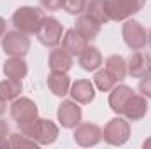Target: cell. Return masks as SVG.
I'll list each match as a JSON object with an SVG mask.
<instances>
[{
  "label": "cell",
  "instance_id": "obj_1",
  "mask_svg": "<svg viewBox=\"0 0 151 149\" xmlns=\"http://www.w3.org/2000/svg\"><path fill=\"white\" fill-rule=\"evenodd\" d=\"M44 18L46 16H44L42 9L32 7V5H21L12 14V25H14L16 30L23 32L27 35H32V34H37Z\"/></svg>",
  "mask_w": 151,
  "mask_h": 149
},
{
  "label": "cell",
  "instance_id": "obj_2",
  "mask_svg": "<svg viewBox=\"0 0 151 149\" xmlns=\"http://www.w3.org/2000/svg\"><path fill=\"white\" fill-rule=\"evenodd\" d=\"M9 111H11V117L16 121L19 130L28 128L30 125L35 123V119L39 117L37 104L34 100L27 98V97H18L16 100H12Z\"/></svg>",
  "mask_w": 151,
  "mask_h": 149
},
{
  "label": "cell",
  "instance_id": "obj_3",
  "mask_svg": "<svg viewBox=\"0 0 151 149\" xmlns=\"http://www.w3.org/2000/svg\"><path fill=\"white\" fill-rule=\"evenodd\" d=\"M19 132L25 133V135H28V137H32L39 146H49V144H53L58 139V133H60L58 125L55 121L44 119V117H37L34 125H30L28 128L19 130Z\"/></svg>",
  "mask_w": 151,
  "mask_h": 149
},
{
  "label": "cell",
  "instance_id": "obj_4",
  "mask_svg": "<svg viewBox=\"0 0 151 149\" xmlns=\"http://www.w3.org/2000/svg\"><path fill=\"white\" fill-rule=\"evenodd\" d=\"M104 2L109 21H125L134 14H137L146 4V0H104Z\"/></svg>",
  "mask_w": 151,
  "mask_h": 149
},
{
  "label": "cell",
  "instance_id": "obj_5",
  "mask_svg": "<svg viewBox=\"0 0 151 149\" xmlns=\"http://www.w3.org/2000/svg\"><path fill=\"white\" fill-rule=\"evenodd\" d=\"M102 139L109 144V146H123L128 139H130V125L128 119L121 117L119 114L109 119L107 125L102 130Z\"/></svg>",
  "mask_w": 151,
  "mask_h": 149
},
{
  "label": "cell",
  "instance_id": "obj_6",
  "mask_svg": "<svg viewBox=\"0 0 151 149\" xmlns=\"http://www.w3.org/2000/svg\"><path fill=\"white\" fill-rule=\"evenodd\" d=\"M37 40L46 46V47H56L60 42H62V37H63V27L62 23L53 18V16H46L40 23L37 30Z\"/></svg>",
  "mask_w": 151,
  "mask_h": 149
},
{
  "label": "cell",
  "instance_id": "obj_7",
  "mask_svg": "<svg viewBox=\"0 0 151 149\" xmlns=\"http://www.w3.org/2000/svg\"><path fill=\"white\" fill-rule=\"evenodd\" d=\"M121 35L125 44L132 49V51H139V49H144L146 44H148V34L144 30V27L137 21V19H125L123 27H121Z\"/></svg>",
  "mask_w": 151,
  "mask_h": 149
},
{
  "label": "cell",
  "instance_id": "obj_8",
  "mask_svg": "<svg viewBox=\"0 0 151 149\" xmlns=\"http://www.w3.org/2000/svg\"><path fill=\"white\" fill-rule=\"evenodd\" d=\"M2 49L7 56H21L25 58L30 51V37L19 30L5 32L2 37Z\"/></svg>",
  "mask_w": 151,
  "mask_h": 149
},
{
  "label": "cell",
  "instance_id": "obj_9",
  "mask_svg": "<svg viewBox=\"0 0 151 149\" xmlns=\"http://www.w3.org/2000/svg\"><path fill=\"white\" fill-rule=\"evenodd\" d=\"M74 140L83 148L97 146L102 140V128L95 123H79L74 128Z\"/></svg>",
  "mask_w": 151,
  "mask_h": 149
},
{
  "label": "cell",
  "instance_id": "obj_10",
  "mask_svg": "<svg viewBox=\"0 0 151 149\" xmlns=\"http://www.w3.org/2000/svg\"><path fill=\"white\" fill-rule=\"evenodd\" d=\"M56 117H58V123L63 128H76L81 123L83 111H81V107L76 100H63L58 105Z\"/></svg>",
  "mask_w": 151,
  "mask_h": 149
},
{
  "label": "cell",
  "instance_id": "obj_11",
  "mask_svg": "<svg viewBox=\"0 0 151 149\" xmlns=\"http://www.w3.org/2000/svg\"><path fill=\"white\" fill-rule=\"evenodd\" d=\"M127 69H128V74L135 79L151 74V56L142 49L134 51L127 60Z\"/></svg>",
  "mask_w": 151,
  "mask_h": 149
},
{
  "label": "cell",
  "instance_id": "obj_12",
  "mask_svg": "<svg viewBox=\"0 0 151 149\" xmlns=\"http://www.w3.org/2000/svg\"><path fill=\"white\" fill-rule=\"evenodd\" d=\"M49 70L51 72H69L74 65V56L65 51L63 47H53V51L49 53V60H47Z\"/></svg>",
  "mask_w": 151,
  "mask_h": 149
},
{
  "label": "cell",
  "instance_id": "obj_13",
  "mask_svg": "<svg viewBox=\"0 0 151 149\" xmlns=\"http://www.w3.org/2000/svg\"><path fill=\"white\" fill-rule=\"evenodd\" d=\"M135 91L127 86V84H116L113 90H111V95H109V107L114 114H123L125 105L128 104V100L132 98Z\"/></svg>",
  "mask_w": 151,
  "mask_h": 149
},
{
  "label": "cell",
  "instance_id": "obj_14",
  "mask_svg": "<svg viewBox=\"0 0 151 149\" xmlns=\"http://www.w3.org/2000/svg\"><path fill=\"white\" fill-rule=\"evenodd\" d=\"M69 95L72 97L77 104H90L95 98V84L88 79H77L74 84H70V91Z\"/></svg>",
  "mask_w": 151,
  "mask_h": 149
},
{
  "label": "cell",
  "instance_id": "obj_15",
  "mask_svg": "<svg viewBox=\"0 0 151 149\" xmlns=\"http://www.w3.org/2000/svg\"><path fill=\"white\" fill-rule=\"evenodd\" d=\"M77 62H79V65H81L83 70H86V72H95V70L100 69V65H102L104 60H102V53L99 51V47H95V46H86V47L79 53Z\"/></svg>",
  "mask_w": 151,
  "mask_h": 149
},
{
  "label": "cell",
  "instance_id": "obj_16",
  "mask_svg": "<svg viewBox=\"0 0 151 149\" xmlns=\"http://www.w3.org/2000/svg\"><path fill=\"white\" fill-rule=\"evenodd\" d=\"M148 100L144 95H132V98L128 100V104L125 105L123 109V116L128 119V121H139L146 116L148 112Z\"/></svg>",
  "mask_w": 151,
  "mask_h": 149
},
{
  "label": "cell",
  "instance_id": "obj_17",
  "mask_svg": "<svg viewBox=\"0 0 151 149\" xmlns=\"http://www.w3.org/2000/svg\"><path fill=\"white\" fill-rule=\"evenodd\" d=\"M88 46V40L83 37L76 28H69L63 37H62V47L65 51H69L72 56H79V53Z\"/></svg>",
  "mask_w": 151,
  "mask_h": 149
},
{
  "label": "cell",
  "instance_id": "obj_18",
  "mask_svg": "<svg viewBox=\"0 0 151 149\" xmlns=\"http://www.w3.org/2000/svg\"><path fill=\"white\" fill-rule=\"evenodd\" d=\"M4 75L7 79H23L25 75L28 74V65L21 56H9V60L4 62Z\"/></svg>",
  "mask_w": 151,
  "mask_h": 149
},
{
  "label": "cell",
  "instance_id": "obj_19",
  "mask_svg": "<svg viewBox=\"0 0 151 149\" xmlns=\"http://www.w3.org/2000/svg\"><path fill=\"white\" fill-rule=\"evenodd\" d=\"M47 88L56 97H65L70 91V77L65 72H51L47 75Z\"/></svg>",
  "mask_w": 151,
  "mask_h": 149
},
{
  "label": "cell",
  "instance_id": "obj_20",
  "mask_svg": "<svg viewBox=\"0 0 151 149\" xmlns=\"http://www.w3.org/2000/svg\"><path fill=\"white\" fill-rule=\"evenodd\" d=\"M100 27L102 25H99L97 21H93L88 14H79L77 16V19H76V30L83 35V37L86 39V40H93V39L99 37V34H100Z\"/></svg>",
  "mask_w": 151,
  "mask_h": 149
},
{
  "label": "cell",
  "instance_id": "obj_21",
  "mask_svg": "<svg viewBox=\"0 0 151 149\" xmlns=\"http://www.w3.org/2000/svg\"><path fill=\"white\" fill-rule=\"evenodd\" d=\"M104 69L113 75L116 82H121V81L127 77V74H128L127 60H125L123 56H119V54H111V56H107L106 62H104Z\"/></svg>",
  "mask_w": 151,
  "mask_h": 149
},
{
  "label": "cell",
  "instance_id": "obj_22",
  "mask_svg": "<svg viewBox=\"0 0 151 149\" xmlns=\"http://www.w3.org/2000/svg\"><path fill=\"white\" fill-rule=\"evenodd\" d=\"M84 14H88L93 21H97L99 25H106L109 23V16L106 12V2L104 0H90L86 4Z\"/></svg>",
  "mask_w": 151,
  "mask_h": 149
},
{
  "label": "cell",
  "instance_id": "obj_23",
  "mask_svg": "<svg viewBox=\"0 0 151 149\" xmlns=\"http://www.w3.org/2000/svg\"><path fill=\"white\" fill-rule=\"evenodd\" d=\"M23 91V82L19 79H5L0 82V98L4 100H16Z\"/></svg>",
  "mask_w": 151,
  "mask_h": 149
},
{
  "label": "cell",
  "instance_id": "obj_24",
  "mask_svg": "<svg viewBox=\"0 0 151 149\" xmlns=\"http://www.w3.org/2000/svg\"><path fill=\"white\" fill-rule=\"evenodd\" d=\"M93 84H95V88L97 90H100V91H111L114 86L118 84L116 81H114V77L106 69H102V70H95V75H93Z\"/></svg>",
  "mask_w": 151,
  "mask_h": 149
},
{
  "label": "cell",
  "instance_id": "obj_25",
  "mask_svg": "<svg viewBox=\"0 0 151 149\" xmlns=\"http://www.w3.org/2000/svg\"><path fill=\"white\" fill-rule=\"evenodd\" d=\"M9 146L11 148H39V144L28 135L18 132V133H11L9 135Z\"/></svg>",
  "mask_w": 151,
  "mask_h": 149
},
{
  "label": "cell",
  "instance_id": "obj_26",
  "mask_svg": "<svg viewBox=\"0 0 151 149\" xmlns=\"http://www.w3.org/2000/svg\"><path fill=\"white\" fill-rule=\"evenodd\" d=\"M86 4H88V0H65L63 9H65V12H69L72 16H79L84 12Z\"/></svg>",
  "mask_w": 151,
  "mask_h": 149
},
{
  "label": "cell",
  "instance_id": "obj_27",
  "mask_svg": "<svg viewBox=\"0 0 151 149\" xmlns=\"http://www.w3.org/2000/svg\"><path fill=\"white\" fill-rule=\"evenodd\" d=\"M9 135H11V126L5 119H0V148H11L9 146Z\"/></svg>",
  "mask_w": 151,
  "mask_h": 149
},
{
  "label": "cell",
  "instance_id": "obj_28",
  "mask_svg": "<svg viewBox=\"0 0 151 149\" xmlns=\"http://www.w3.org/2000/svg\"><path fill=\"white\" fill-rule=\"evenodd\" d=\"M139 91L146 98H151V74L141 77V81H139Z\"/></svg>",
  "mask_w": 151,
  "mask_h": 149
},
{
  "label": "cell",
  "instance_id": "obj_29",
  "mask_svg": "<svg viewBox=\"0 0 151 149\" xmlns=\"http://www.w3.org/2000/svg\"><path fill=\"white\" fill-rule=\"evenodd\" d=\"M42 9H47V11H60L63 9V4L65 0H39Z\"/></svg>",
  "mask_w": 151,
  "mask_h": 149
},
{
  "label": "cell",
  "instance_id": "obj_30",
  "mask_svg": "<svg viewBox=\"0 0 151 149\" xmlns=\"http://www.w3.org/2000/svg\"><path fill=\"white\" fill-rule=\"evenodd\" d=\"M5 32H7V21L0 16V40H2V37L5 35Z\"/></svg>",
  "mask_w": 151,
  "mask_h": 149
},
{
  "label": "cell",
  "instance_id": "obj_31",
  "mask_svg": "<svg viewBox=\"0 0 151 149\" xmlns=\"http://www.w3.org/2000/svg\"><path fill=\"white\" fill-rule=\"evenodd\" d=\"M5 111H7V100L0 98V116H2V114H5Z\"/></svg>",
  "mask_w": 151,
  "mask_h": 149
},
{
  "label": "cell",
  "instance_id": "obj_32",
  "mask_svg": "<svg viewBox=\"0 0 151 149\" xmlns=\"http://www.w3.org/2000/svg\"><path fill=\"white\" fill-rule=\"evenodd\" d=\"M142 148H144V149H151V139H148V140H144Z\"/></svg>",
  "mask_w": 151,
  "mask_h": 149
},
{
  "label": "cell",
  "instance_id": "obj_33",
  "mask_svg": "<svg viewBox=\"0 0 151 149\" xmlns=\"http://www.w3.org/2000/svg\"><path fill=\"white\" fill-rule=\"evenodd\" d=\"M148 42H150V46H151V30H150V34H148Z\"/></svg>",
  "mask_w": 151,
  "mask_h": 149
}]
</instances>
